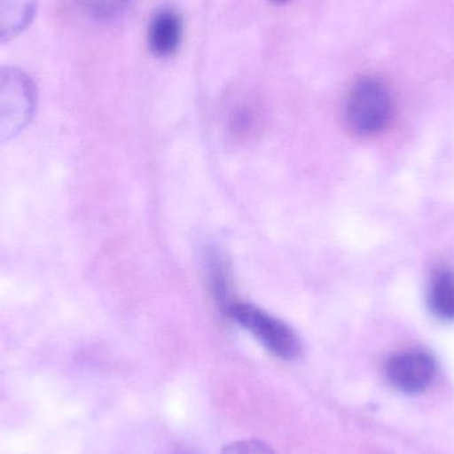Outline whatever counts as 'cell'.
Segmentation results:
<instances>
[{
	"label": "cell",
	"mask_w": 454,
	"mask_h": 454,
	"mask_svg": "<svg viewBox=\"0 0 454 454\" xmlns=\"http://www.w3.org/2000/svg\"><path fill=\"white\" fill-rule=\"evenodd\" d=\"M36 11L37 0H0V44L26 31Z\"/></svg>",
	"instance_id": "cell-6"
},
{
	"label": "cell",
	"mask_w": 454,
	"mask_h": 454,
	"mask_svg": "<svg viewBox=\"0 0 454 454\" xmlns=\"http://www.w3.org/2000/svg\"><path fill=\"white\" fill-rule=\"evenodd\" d=\"M37 88L27 72L0 66V144L20 135L34 120Z\"/></svg>",
	"instance_id": "cell-1"
},
{
	"label": "cell",
	"mask_w": 454,
	"mask_h": 454,
	"mask_svg": "<svg viewBox=\"0 0 454 454\" xmlns=\"http://www.w3.org/2000/svg\"><path fill=\"white\" fill-rule=\"evenodd\" d=\"M183 42V19L175 10L165 8L152 19L148 29V43L157 58H170L177 52Z\"/></svg>",
	"instance_id": "cell-5"
},
{
	"label": "cell",
	"mask_w": 454,
	"mask_h": 454,
	"mask_svg": "<svg viewBox=\"0 0 454 454\" xmlns=\"http://www.w3.org/2000/svg\"><path fill=\"white\" fill-rule=\"evenodd\" d=\"M220 454H278L266 442L258 440H243V442H232L223 448Z\"/></svg>",
	"instance_id": "cell-9"
},
{
	"label": "cell",
	"mask_w": 454,
	"mask_h": 454,
	"mask_svg": "<svg viewBox=\"0 0 454 454\" xmlns=\"http://www.w3.org/2000/svg\"><path fill=\"white\" fill-rule=\"evenodd\" d=\"M388 383L403 394H421L434 383L436 362L423 351H405L389 357L386 364Z\"/></svg>",
	"instance_id": "cell-4"
},
{
	"label": "cell",
	"mask_w": 454,
	"mask_h": 454,
	"mask_svg": "<svg viewBox=\"0 0 454 454\" xmlns=\"http://www.w3.org/2000/svg\"><path fill=\"white\" fill-rule=\"evenodd\" d=\"M429 306L442 319H454V275L439 271L429 288Z\"/></svg>",
	"instance_id": "cell-7"
},
{
	"label": "cell",
	"mask_w": 454,
	"mask_h": 454,
	"mask_svg": "<svg viewBox=\"0 0 454 454\" xmlns=\"http://www.w3.org/2000/svg\"><path fill=\"white\" fill-rule=\"evenodd\" d=\"M80 7L98 20H114L128 10L132 0H77Z\"/></svg>",
	"instance_id": "cell-8"
},
{
	"label": "cell",
	"mask_w": 454,
	"mask_h": 454,
	"mask_svg": "<svg viewBox=\"0 0 454 454\" xmlns=\"http://www.w3.org/2000/svg\"><path fill=\"white\" fill-rule=\"evenodd\" d=\"M225 312L275 356L293 360L301 355V340L293 328L269 312L253 304L235 301L227 306Z\"/></svg>",
	"instance_id": "cell-3"
},
{
	"label": "cell",
	"mask_w": 454,
	"mask_h": 454,
	"mask_svg": "<svg viewBox=\"0 0 454 454\" xmlns=\"http://www.w3.org/2000/svg\"><path fill=\"white\" fill-rule=\"evenodd\" d=\"M394 103L383 82L371 77L359 80L347 96L344 116L349 129L368 137L386 129L391 121Z\"/></svg>",
	"instance_id": "cell-2"
},
{
	"label": "cell",
	"mask_w": 454,
	"mask_h": 454,
	"mask_svg": "<svg viewBox=\"0 0 454 454\" xmlns=\"http://www.w3.org/2000/svg\"><path fill=\"white\" fill-rule=\"evenodd\" d=\"M270 2L275 3V4H286V3L290 2V0H270Z\"/></svg>",
	"instance_id": "cell-10"
}]
</instances>
